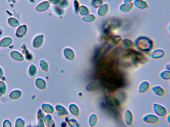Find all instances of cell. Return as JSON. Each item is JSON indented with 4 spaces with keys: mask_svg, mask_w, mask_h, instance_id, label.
<instances>
[{
    "mask_svg": "<svg viewBox=\"0 0 170 127\" xmlns=\"http://www.w3.org/2000/svg\"><path fill=\"white\" fill-rule=\"evenodd\" d=\"M153 109L154 113L157 116L164 117L167 114V111L166 108L159 103H154L153 104Z\"/></svg>",
    "mask_w": 170,
    "mask_h": 127,
    "instance_id": "cell-1",
    "label": "cell"
},
{
    "mask_svg": "<svg viewBox=\"0 0 170 127\" xmlns=\"http://www.w3.org/2000/svg\"><path fill=\"white\" fill-rule=\"evenodd\" d=\"M142 120L146 123L153 124L158 122L159 120V118L156 114L149 113L144 116Z\"/></svg>",
    "mask_w": 170,
    "mask_h": 127,
    "instance_id": "cell-2",
    "label": "cell"
},
{
    "mask_svg": "<svg viewBox=\"0 0 170 127\" xmlns=\"http://www.w3.org/2000/svg\"><path fill=\"white\" fill-rule=\"evenodd\" d=\"M123 118L125 123L128 126H130L133 123V114L130 110L126 109L123 113Z\"/></svg>",
    "mask_w": 170,
    "mask_h": 127,
    "instance_id": "cell-3",
    "label": "cell"
},
{
    "mask_svg": "<svg viewBox=\"0 0 170 127\" xmlns=\"http://www.w3.org/2000/svg\"><path fill=\"white\" fill-rule=\"evenodd\" d=\"M150 84L147 81L144 80L142 82L138 85V92L140 94L145 93L149 89Z\"/></svg>",
    "mask_w": 170,
    "mask_h": 127,
    "instance_id": "cell-4",
    "label": "cell"
},
{
    "mask_svg": "<svg viewBox=\"0 0 170 127\" xmlns=\"http://www.w3.org/2000/svg\"><path fill=\"white\" fill-rule=\"evenodd\" d=\"M27 31L26 25L23 24L19 26L16 31V35L18 37H22L26 34Z\"/></svg>",
    "mask_w": 170,
    "mask_h": 127,
    "instance_id": "cell-5",
    "label": "cell"
},
{
    "mask_svg": "<svg viewBox=\"0 0 170 127\" xmlns=\"http://www.w3.org/2000/svg\"><path fill=\"white\" fill-rule=\"evenodd\" d=\"M10 57L14 60L17 61H22L24 60V57L20 52L17 50H12L10 53Z\"/></svg>",
    "mask_w": 170,
    "mask_h": 127,
    "instance_id": "cell-6",
    "label": "cell"
},
{
    "mask_svg": "<svg viewBox=\"0 0 170 127\" xmlns=\"http://www.w3.org/2000/svg\"><path fill=\"white\" fill-rule=\"evenodd\" d=\"M153 92L157 96H162L165 94L164 89L160 86L156 85L153 86L152 88Z\"/></svg>",
    "mask_w": 170,
    "mask_h": 127,
    "instance_id": "cell-7",
    "label": "cell"
},
{
    "mask_svg": "<svg viewBox=\"0 0 170 127\" xmlns=\"http://www.w3.org/2000/svg\"><path fill=\"white\" fill-rule=\"evenodd\" d=\"M22 92L19 90H14L10 92L9 94V97L13 100H17L19 99L22 96Z\"/></svg>",
    "mask_w": 170,
    "mask_h": 127,
    "instance_id": "cell-8",
    "label": "cell"
},
{
    "mask_svg": "<svg viewBox=\"0 0 170 127\" xmlns=\"http://www.w3.org/2000/svg\"><path fill=\"white\" fill-rule=\"evenodd\" d=\"M12 39L10 37H5L0 41V46L1 47H5L9 46L12 43Z\"/></svg>",
    "mask_w": 170,
    "mask_h": 127,
    "instance_id": "cell-9",
    "label": "cell"
},
{
    "mask_svg": "<svg viewBox=\"0 0 170 127\" xmlns=\"http://www.w3.org/2000/svg\"><path fill=\"white\" fill-rule=\"evenodd\" d=\"M7 22L8 24L10 26L13 27H17L20 25L19 21L13 17H10L8 18L7 19Z\"/></svg>",
    "mask_w": 170,
    "mask_h": 127,
    "instance_id": "cell-10",
    "label": "cell"
},
{
    "mask_svg": "<svg viewBox=\"0 0 170 127\" xmlns=\"http://www.w3.org/2000/svg\"><path fill=\"white\" fill-rule=\"evenodd\" d=\"M160 77L163 80H169L170 79V70H165L161 72L159 74Z\"/></svg>",
    "mask_w": 170,
    "mask_h": 127,
    "instance_id": "cell-11",
    "label": "cell"
},
{
    "mask_svg": "<svg viewBox=\"0 0 170 127\" xmlns=\"http://www.w3.org/2000/svg\"><path fill=\"white\" fill-rule=\"evenodd\" d=\"M25 122L23 118L20 117L17 118L15 122V126L16 127H24L25 126Z\"/></svg>",
    "mask_w": 170,
    "mask_h": 127,
    "instance_id": "cell-12",
    "label": "cell"
},
{
    "mask_svg": "<svg viewBox=\"0 0 170 127\" xmlns=\"http://www.w3.org/2000/svg\"><path fill=\"white\" fill-rule=\"evenodd\" d=\"M7 86L3 81L0 80V93L3 94H5L7 91Z\"/></svg>",
    "mask_w": 170,
    "mask_h": 127,
    "instance_id": "cell-13",
    "label": "cell"
},
{
    "mask_svg": "<svg viewBox=\"0 0 170 127\" xmlns=\"http://www.w3.org/2000/svg\"><path fill=\"white\" fill-rule=\"evenodd\" d=\"M36 69L34 65H31L29 67L28 73L29 75L31 76H33L35 74Z\"/></svg>",
    "mask_w": 170,
    "mask_h": 127,
    "instance_id": "cell-14",
    "label": "cell"
},
{
    "mask_svg": "<svg viewBox=\"0 0 170 127\" xmlns=\"http://www.w3.org/2000/svg\"><path fill=\"white\" fill-rule=\"evenodd\" d=\"M134 3L136 5L140 7H146V3L141 0H136Z\"/></svg>",
    "mask_w": 170,
    "mask_h": 127,
    "instance_id": "cell-15",
    "label": "cell"
},
{
    "mask_svg": "<svg viewBox=\"0 0 170 127\" xmlns=\"http://www.w3.org/2000/svg\"><path fill=\"white\" fill-rule=\"evenodd\" d=\"M164 53L162 51H156L153 53L152 54V57L157 58L161 57L164 55Z\"/></svg>",
    "mask_w": 170,
    "mask_h": 127,
    "instance_id": "cell-16",
    "label": "cell"
},
{
    "mask_svg": "<svg viewBox=\"0 0 170 127\" xmlns=\"http://www.w3.org/2000/svg\"><path fill=\"white\" fill-rule=\"evenodd\" d=\"M4 127H11L12 124L11 122L8 119H6L4 120L3 123Z\"/></svg>",
    "mask_w": 170,
    "mask_h": 127,
    "instance_id": "cell-17",
    "label": "cell"
},
{
    "mask_svg": "<svg viewBox=\"0 0 170 127\" xmlns=\"http://www.w3.org/2000/svg\"><path fill=\"white\" fill-rule=\"evenodd\" d=\"M102 1L101 0H93L92 3L95 6L99 5L101 4Z\"/></svg>",
    "mask_w": 170,
    "mask_h": 127,
    "instance_id": "cell-18",
    "label": "cell"
},
{
    "mask_svg": "<svg viewBox=\"0 0 170 127\" xmlns=\"http://www.w3.org/2000/svg\"><path fill=\"white\" fill-rule=\"evenodd\" d=\"M3 75V69L0 67V80L1 79Z\"/></svg>",
    "mask_w": 170,
    "mask_h": 127,
    "instance_id": "cell-19",
    "label": "cell"
},
{
    "mask_svg": "<svg viewBox=\"0 0 170 127\" xmlns=\"http://www.w3.org/2000/svg\"><path fill=\"white\" fill-rule=\"evenodd\" d=\"M170 114H168V115L167 116V121L169 123V124H170Z\"/></svg>",
    "mask_w": 170,
    "mask_h": 127,
    "instance_id": "cell-20",
    "label": "cell"
},
{
    "mask_svg": "<svg viewBox=\"0 0 170 127\" xmlns=\"http://www.w3.org/2000/svg\"><path fill=\"white\" fill-rule=\"evenodd\" d=\"M165 69L166 70H170V66L169 64H167L166 65L165 67Z\"/></svg>",
    "mask_w": 170,
    "mask_h": 127,
    "instance_id": "cell-21",
    "label": "cell"
},
{
    "mask_svg": "<svg viewBox=\"0 0 170 127\" xmlns=\"http://www.w3.org/2000/svg\"><path fill=\"white\" fill-rule=\"evenodd\" d=\"M125 3H129L131 1H132V0H124Z\"/></svg>",
    "mask_w": 170,
    "mask_h": 127,
    "instance_id": "cell-22",
    "label": "cell"
},
{
    "mask_svg": "<svg viewBox=\"0 0 170 127\" xmlns=\"http://www.w3.org/2000/svg\"><path fill=\"white\" fill-rule=\"evenodd\" d=\"M2 33H3V31H2V29L0 28V36H1Z\"/></svg>",
    "mask_w": 170,
    "mask_h": 127,
    "instance_id": "cell-23",
    "label": "cell"
},
{
    "mask_svg": "<svg viewBox=\"0 0 170 127\" xmlns=\"http://www.w3.org/2000/svg\"><path fill=\"white\" fill-rule=\"evenodd\" d=\"M16 0H8V1L9 2H13L15 1Z\"/></svg>",
    "mask_w": 170,
    "mask_h": 127,
    "instance_id": "cell-24",
    "label": "cell"
},
{
    "mask_svg": "<svg viewBox=\"0 0 170 127\" xmlns=\"http://www.w3.org/2000/svg\"><path fill=\"white\" fill-rule=\"evenodd\" d=\"M104 1H106V0H104Z\"/></svg>",
    "mask_w": 170,
    "mask_h": 127,
    "instance_id": "cell-25",
    "label": "cell"
}]
</instances>
